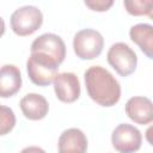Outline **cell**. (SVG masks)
Listing matches in <instances>:
<instances>
[{
    "label": "cell",
    "mask_w": 153,
    "mask_h": 153,
    "mask_svg": "<svg viewBox=\"0 0 153 153\" xmlns=\"http://www.w3.org/2000/svg\"><path fill=\"white\" fill-rule=\"evenodd\" d=\"M85 85L92 100L102 106H112L121 98V85L104 67L92 66L86 69Z\"/></svg>",
    "instance_id": "1"
},
{
    "label": "cell",
    "mask_w": 153,
    "mask_h": 153,
    "mask_svg": "<svg viewBox=\"0 0 153 153\" xmlns=\"http://www.w3.org/2000/svg\"><path fill=\"white\" fill-rule=\"evenodd\" d=\"M85 5L93 11L104 12V11H108L114 5V1L112 0H86Z\"/></svg>",
    "instance_id": "16"
},
{
    "label": "cell",
    "mask_w": 153,
    "mask_h": 153,
    "mask_svg": "<svg viewBox=\"0 0 153 153\" xmlns=\"http://www.w3.org/2000/svg\"><path fill=\"white\" fill-rule=\"evenodd\" d=\"M104 47V38L97 30L82 29L74 35L73 49L81 60H93L100 55Z\"/></svg>",
    "instance_id": "4"
},
{
    "label": "cell",
    "mask_w": 153,
    "mask_h": 153,
    "mask_svg": "<svg viewBox=\"0 0 153 153\" xmlns=\"http://www.w3.org/2000/svg\"><path fill=\"white\" fill-rule=\"evenodd\" d=\"M124 109L127 116L137 124H148L153 120V104L147 97H131Z\"/></svg>",
    "instance_id": "9"
},
{
    "label": "cell",
    "mask_w": 153,
    "mask_h": 153,
    "mask_svg": "<svg viewBox=\"0 0 153 153\" xmlns=\"http://www.w3.org/2000/svg\"><path fill=\"white\" fill-rule=\"evenodd\" d=\"M59 149H73L86 153L87 151V137L82 130L78 128H69L62 131L57 142Z\"/></svg>",
    "instance_id": "13"
},
{
    "label": "cell",
    "mask_w": 153,
    "mask_h": 153,
    "mask_svg": "<svg viewBox=\"0 0 153 153\" xmlns=\"http://www.w3.org/2000/svg\"><path fill=\"white\" fill-rule=\"evenodd\" d=\"M129 36L148 59L153 57V26L151 24L140 23L133 25L129 30Z\"/></svg>",
    "instance_id": "12"
},
{
    "label": "cell",
    "mask_w": 153,
    "mask_h": 153,
    "mask_svg": "<svg viewBox=\"0 0 153 153\" xmlns=\"http://www.w3.org/2000/svg\"><path fill=\"white\" fill-rule=\"evenodd\" d=\"M11 27L18 36H29L37 31L43 23L41 10L32 5L17 8L11 14Z\"/></svg>",
    "instance_id": "3"
},
{
    "label": "cell",
    "mask_w": 153,
    "mask_h": 153,
    "mask_svg": "<svg viewBox=\"0 0 153 153\" xmlns=\"http://www.w3.org/2000/svg\"><path fill=\"white\" fill-rule=\"evenodd\" d=\"M59 153H82L79 151H72V149H59Z\"/></svg>",
    "instance_id": "19"
},
{
    "label": "cell",
    "mask_w": 153,
    "mask_h": 153,
    "mask_svg": "<svg viewBox=\"0 0 153 153\" xmlns=\"http://www.w3.org/2000/svg\"><path fill=\"white\" fill-rule=\"evenodd\" d=\"M4 33H5V22H4V19L0 17V37H1Z\"/></svg>",
    "instance_id": "18"
},
{
    "label": "cell",
    "mask_w": 153,
    "mask_h": 153,
    "mask_svg": "<svg viewBox=\"0 0 153 153\" xmlns=\"http://www.w3.org/2000/svg\"><path fill=\"white\" fill-rule=\"evenodd\" d=\"M123 5L131 16H148L152 18V0H126Z\"/></svg>",
    "instance_id": "14"
},
{
    "label": "cell",
    "mask_w": 153,
    "mask_h": 153,
    "mask_svg": "<svg viewBox=\"0 0 153 153\" xmlns=\"http://www.w3.org/2000/svg\"><path fill=\"white\" fill-rule=\"evenodd\" d=\"M20 69L14 65H4L2 67H0V97H12L20 90Z\"/></svg>",
    "instance_id": "11"
},
{
    "label": "cell",
    "mask_w": 153,
    "mask_h": 153,
    "mask_svg": "<svg viewBox=\"0 0 153 153\" xmlns=\"http://www.w3.org/2000/svg\"><path fill=\"white\" fill-rule=\"evenodd\" d=\"M111 143L112 147L120 153H134L141 147L142 135L136 127L122 123L114 129Z\"/></svg>",
    "instance_id": "6"
},
{
    "label": "cell",
    "mask_w": 153,
    "mask_h": 153,
    "mask_svg": "<svg viewBox=\"0 0 153 153\" xmlns=\"http://www.w3.org/2000/svg\"><path fill=\"white\" fill-rule=\"evenodd\" d=\"M20 153H47V152L38 146H29V147L23 148Z\"/></svg>",
    "instance_id": "17"
},
{
    "label": "cell",
    "mask_w": 153,
    "mask_h": 153,
    "mask_svg": "<svg viewBox=\"0 0 153 153\" xmlns=\"http://www.w3.org/2000/svg\"><path fill=\"white\" fill-rule=\"evenodd\" d=\"M31 53H41L61 65L66 57V44L55 33H43L31 43Z\"/></svg>",
    "instance_id": "7"
},
{
    "label": "cell",
    "mask_w": 153,
    "mask_h": 153,
    "mask_svg": "<svg viewBox=\"0 0 153 153\" xmlns=\"http://www.w3.org/2000/svg\"><path fill=\"white\" fill-rule=\"evenodd\" d=\"M53 84L57 99L63 103H73L80 97V81L74 73H59Z\"/></svg>",
    "instance_id": "8"
},
{
    "label": "cell",
    "mask_w": 153,
    "mask_h": 153,
    "mask_svg": "<svg viewBox=\"0 0 153 153\" xmlns=\"http://www.w3.org/2000/svg\"><path fill=\"white\" fill-rule=\"evenodd\" d=\"M60 63L41 53H31L26 61L30 80L38 86H48L59 74Z\"/></svg>",
    "instance_id": "2"
},
{
    "label": "cell",
    "mask_w": 153,
    "mask_h": 153,
    "mask_svg": "<svg viewBox=\"0 0 153 153\" xmlns=\"http://www.w3.org/2000/svg\"><path fill=\"white\" fill-rule=\"evenodd\" d=\"M19 105L23 115L31 121H38L44 118L49 111V104L47 99L38 93L25 94L20 99Z\"/></svg>",
    "instance_id": "10"
},
{
    "label": "cell",
    "mask_w": 153,
    "mask_h": 153,
    "mask_svg": "<svg viewBox=\"0 0 153 153\" xmlns=\"http://www.w3.org/2000/svg\"><path fill=\"white\" fill-rule=\"evenodd\" d=\"M16 126V115L8 106L0 104V136L8 134Z\"/></svg>",
    "instance_id": "15"
},
{
    "label": "cell",
    "mask_w": 153,
    "mask_h": 153,
    "mask_svg": "<svg viewBox=\"0 0 153 153\" xmlns=\"http://www.w3.org/2000/svg\"><path fill=\"white\" fill-rule=\"evenodd\" d=\"M106 60L121 76H128L134 73L137 65V56L135 51L124 42L112 44L108 50Z\"/></svg>",
    "instance_id": "5"
}]
</instances>
